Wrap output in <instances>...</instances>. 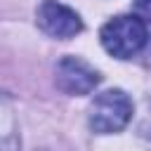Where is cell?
Returning a JSON list of instances; mask_svg holds the SVG:
<instances>
[{
  "label": "cell",
  "mask_w": 151,
  "mask_h": 151,
  "mask_svg": "<svg viewBox=\"0 0 151 151\" xmlns=\"http://www.w3.org/2000/svg\"><path fill=\"white\" fill-rule=\"evenodd\" d=\"M146 24L134 14H123L106 21L99 31V40L104 50L118 59H130L146 45Z\"/></svg>",
  "instance_id": "6da1fadb"
},
{
  "label": "cell",
  "mask_w": 151,
  "mask_h": 151,
  "mask_svg": "<svg viewBox=\"0 0 151 151\" xmlns=\"http://www.w3.org/2000/svg\"><path fill=\"white\" fill-rule=\"evenodd\" d=\"M132 118V101L123 90H106L90 106V127L99 134L123 130Z\"/></svg>",
  "instance_id": "7a4b0ae2"
},
{
  "label": "cell",
  "mask_w": 151,
  "mask_h": 151,
  "mask_svg": "<svg viewBox=\"0 0 151 151\" xmlns=\"http://www.w3.org/2000/svg\"><path fill=\"white\" fill-rule=\"evenodd\" d=\"M38 26L47 35L61 38V40L73 38L76 33L83 31L80 17L71 7H66V5H61L57 0H42V5L38 7Z\"/></svg>",
  "instance_id": "3957f363"
},
{
  "label": "cell",
  "mask_w": 151,
  "mask_h": 151,
  "mask_svg": "<svg viewBox=\"0 0 151 151\" xmlns=\"http://www.w3.org/2000/svg\"><path fill=\"white\" fill-rule=\"evenodd\" d=\"M99 73L78 57H64L57 64V87L66 94H87L99 85Z\"/></svg>",
  "instance_id": "277c9868"
},
{
  "label": "cell",
  "mask_w": 151,
  "mask_h": 151,
  "mask_svg": "<svg viewBox=\"0 0 151 151\" xmlns=\"http://www.w3.org/2000/svg\"><path fill=\"white\" fill-rule=\"evenodd\" d=\"M134 7H137V12H139L144 19L151 21V0H134Z\"/></svg>",
  "instance_id": "5b68a950"
}]
</instances>
